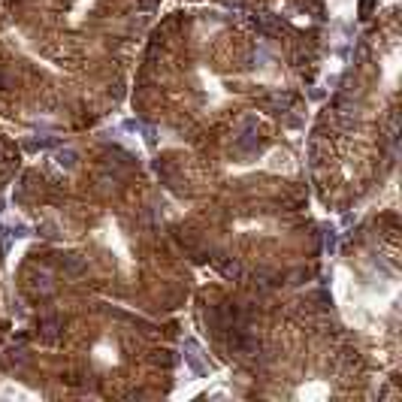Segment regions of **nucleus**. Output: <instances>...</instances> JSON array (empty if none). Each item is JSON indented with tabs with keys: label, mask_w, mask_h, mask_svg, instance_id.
<instances>
[{
	"label": "nucleus",
	"mask_w": 402,
	"mask_h": 402,
	"mask_svg": "<svg viewBox=\"0 0 402 402\" xmlns=\"http://www.w3.org/2000/svg\"><path fill=\"white\" fill-rule=\"evenodd\" d=\"M58 163L67 166V169H73V166H76V154H73V151H61V154H58Z\"/></svg>",
	"instance_id": "1"
}]
</instances>
